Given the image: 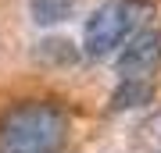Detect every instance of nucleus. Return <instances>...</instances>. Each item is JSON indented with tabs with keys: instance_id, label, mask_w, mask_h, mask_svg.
I'll list each match as a JSON object with an SVG mask.
<instances>
[{
	"instance_id": "f257e3e1",
	"label": "nucleus",
	"mask_w": 161,
	"mask_h": 153,
	"mask_svg": "<svg viewBox=\"0 0 161 153\" xmlns=\"http://www.w3.org/2000/svg\"><path fill=\"white\" fill-rule=\"evenodd\" d=\"M68 114L50 100L14 103L0 118V153H61Z\"/></svg>"
},
{
	"instance_id": "f03ea898",
	"label": "nucleus",
	"mask_w": 161,
	"mask_h": 153,
	"mask_svg": "<svg viewBox=\"0 0 161 153\" xmlns=\"http://www.w3.org/2000/svg\"><path fill=\"white\" fill-rule=\"evenodd\" d=\"M150 18H154L150 0H108L82 25V50L90 57H111L132 32L147 28Z\"/></svg>"
},
{
	"instance_id": "7ed1b4c3",
	"label": "nucleus",
	"mask_w": 161,
	"mask_h": 153,
	"mask_svg": "<svg viewBox=\"0 0 161 153\" xmlns=\"http://www.w3.org/2000/svg\"><path fill=\"white\" fill-rule=\"evenodd\" d=\"M118 75L122 79H150L161 68V32L158 28H140L122 43L118 54Z\"/></svg>"
},
{
	"instance_id": "20e7f679",
	"label": "nucleus",
	"mask_w": 161,
	"mask_h": 153,
	"mask_svg": "<svg viewBox=\"0 0 161 153\" xmlns=\"http://www.w3.org/2000/svg\"><path fill=\"white\" fill-rule=\"evenodd\" d=\"M150 100H154V82L150 79H122L115 85V93H111L108 107L111 110H136Z\"/></svg>"
},
{
	"instance_id": "39448f33",
	"label": "nucleus",
	"mask_w": 161,
	"mask_h": 153,
	"mask_svg": "<svg viewBox=\"0 0 161 153\" xmlns=\"http://www.w3.org/2000/svg\"><path fill=\"white\" fill-rule=\"evenodd\" d=\"M75 11V0H29V14L36 25H61Z\"/></svg>"
},
{
	"instance_id": "423d86ee",
	"label": "nucleus",
	"mask_w": 161,
	"mask_h": 153,
	"mask_svg": "<svg viewBox=\"0 0 161 153\" xmlns=\"http://www.w3.org/2000/svg\"><path fill=\"white\" fill-rule=\"evenodd\" d=\"M136 142H140L147 153H161V110L150 114L143 125L136 128Z\"/></svg>"
}]
</instances>
